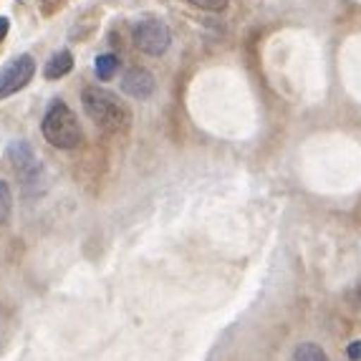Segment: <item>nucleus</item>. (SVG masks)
Returning <instances> with one entry per match:
<instances>
[{
    "label": "nucleus",
    "instance_id": "3",
    "mask_svg": "<svg viewBox=\"0 0 361 361\" xmlns=\"http://www.w3.org/2000/svg\"><path fill=\"white\" fill-rule=\"evenodd\" d=\"M132 38H134V46L147 56H162L169 49V41H172L167 23L159 18L137 20L132 28Z\"/></svg>",
    "mask_w": 361,
    "mask_h": 361
},
{
    "label": "nucleus",
    "instance_id": "12",
    "mask_svg": "<svg viewBox=\"0 0 361 361\" xmlns=\"http://www.w3.org/2000/svg\"><path fill=\"white\" fill-rule=\"evenodd\" d=\"M346 356H349V361H361V341H351Z\"/></svg>",
    "mask_w": 361,
    "mask_h": 361
},
{
    "label": "nucleus",
    "instance_id": "2",
    "mask_svg": "<svg viewBox=\"0 0 361 361\" xmlns=\"http://www.w3.org/2000/svg\"><path fill=\"white\" fill-rule=\"evenodd\" d=\"M41 132L46 137V142L51 147H56V149H76L81 145V139H84L76 114L63 102H54L49 106V111L43 116Z\"/></svg>",
    "mask_w": 361,
    "mask_h": 361
},
{
    "label": "nucleus",
    "instance_id": "11",
    "mask_svg": "<svg viewBox=\"0 0 361 361\" xmlns=\"http://www.w3.org/2000/svg\"><path fill=\"white\" fill-rule=\"evenodd\" d=\"M190 3L202 8V11H223L228 6V0H190Z\"/></svg>",
    "mask_w": 361,
    "mask_h": 361
},
{
    "label": "nucleus",
    "instance_id": "4",
    "mask_svg": "<svg viewBox=\"0 0 361 361\" xmlns=\"http://www.w3.org/2000/svg\"><path fill=\"white\" fill-rule=\"evenodd\" d=\"M33 73H36V61H33V56L23 54V56H18V59H13L11 63L0 71V102L13 97V94H18L20 89H25L28 81L33 78Z\"/></svg>",
    "mask_w": 361,
    "mask_h": 361
},
{
    "label": "nucleus",
    "instance_id": "7",
    "mask_svg": "<svg viewBox=\"0 0 361 361\" xmlns=\"http://www.w3.org/2000/svg\"><path fill=\"white\" fill-rule=\"evenodd\" d=\"M73 68V56L68 54V51H59V54H54L49 61H46V68H43V76L51 78V81H56V78L66 76L68 71Z\"/></svg>",
    "mask_w": 361,
    "mask_h": 361
},
{
    "label": "nucleus",
    "instance_id": "13",
    "mask_svg": "<svg viewBox=\"0 0 361 361\" xmlns=\"http://www.w3.org/2000/svg\"><path fill=\"white\" fill-rule=\"evenodd\" d=\"M6 33H8V18H0V43H3Z\"/></svg>",
    "mask_w": 361,
    "mask_h": 361
},
{
    "label": "nucleus",
    "instance_id": "6",
    "mask_svg": "<svg viewBox=\"0 0 361 361\" xmlns=\"http://www.w3.org/2000/svg\"><path fill=\"white\" fill-rule=\"evenodd\" d=\"M121 91L129 94L132 99L145 102L154 94V76L147 68H129L121 78Z\"/></svg>",
    "mask_w": 361,
    "mask_h": 361
},
{
    "label": "nucleus",
    "instance_id": "8",
    "mask_svg": "<svg viewBox=\"0 0 361 361\" xmlns=\"http://www.w3.org/2000/svg\"><path fill=\"white\" fill-rule=\"evenodd\" d=\"M293 361H329L324 354V349H321L319 343H301V346H295L293 351Z\"/></svg>",
    "mask_w": 361,
    "mask_h": 361
},
{
    "label": "nucleus",
    "instance_id": "5",
    "mask_svg": "<svg viewBox=\"0 0 361 361\" xmlns=\"http://www.w3.org/2000/svg\"><path fill=\"white\" fill-rule=\"evenodd\" d=\"M8 157H11L13 169L18 172L25 190L43 180V167L36 159V154H33V149H30V145H25V142H13L11 149H8Z\"/></svg>",
    "mask_w": 361,
    "mask_h": 361
},
{
    "label": "nucleus",
    "instance_id": "1",
    "mask_svg": "<svg viewBox=\"0 0 361 361\" xmlns=\"http://www.w3.org/2000/svg\"><path fill=\"white\" fill-rule=\"evenodd\" d=\"M81 104H84V111L89 114V119L106 132H127L129 124H132L129 109L119 102L116 94L106 89L86 86L81 91Z\"/></svg>",
    "mask_w": 361,
    "mask_h": 361
},
{
    "label": "nucleus",
    "instance_id": "9",
    "mask_svg": "<svg viewBox=\"0 0 361 361\" xmlns=\"http://www.w3.org/2000/svg\"><path fill=\"white\" fill-rule=\"evenodd\" d=\"M94 68H97V76L102 81H109L116 73V68H119V59L114 54H102L97 59V63H94Z\"/></svg>",
    "mask_w": 361,
    "mask_h": 361
},
{
    "label": "nucleus",
    "instance_id": "10",
    "mask_svg": "<svg viewBox=\"0 0 361 361\" xmlns=\"http://www.w3.org/2000/svg\"><path fill=\"white\" fill-rule=\"evenodd\" d=\"M11 205H13L11 187H8L6 180H0V225L6 223L8 215H11Z\"/></svg>",
    "mask_w": 361,
    "mask_h": 361
}]
</instances>
